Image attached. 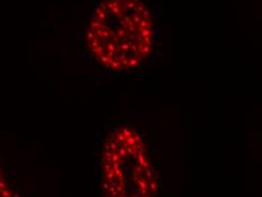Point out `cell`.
Masks as SVG:
<instances>
[{
	"instance_id": "cell-1",
	"label": "cell",
	"mask_w": 262,
	"mask_h": 197,
	"mask_svg": "<svg viewBox=\"0 0 262 197\" xmlns=\"http://www.w3.org/2000/svg\"><path fill=\"white\" fill-rule=\"evenodd\" d=\"M87 46L112 73H130L146 64L154 47V23L141 0H105L93 13Z\"/></svg>"
},
{
	"instance_id": "cell-3",
	"label": "cell",
	"mask_w": 262,
	"mask_h": 197,
	"mask_svg": "<svg viewBox=\"0 0 262 197\" xmlns=\"http://www.w3.org/2000/svg\"><path fill=\"white\" fill-rule=\"evenodd\" d=\"M0 197H21L10 187L7 183V179L5 177V173L3 171L2 164H0Z\"/></svg>"
},
{
	"instance_id": "cell-2",
	"label": "cell",
	"mask_w": 262,
	"mask_h": 197,
	"mask_svg": "<svg viewBox=\"0 0 262 197\" xmlns=\"http://www.w3.org/2000/svg\"><path fill=\"white\" fill-rule=\"evenodd\" d=\"M143 136L130 126H118L105 136L100 159L105 197H156V171Z\"/></svg>"
}]
</instances>
